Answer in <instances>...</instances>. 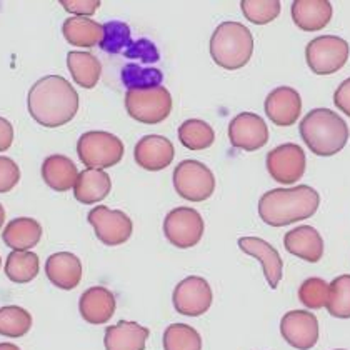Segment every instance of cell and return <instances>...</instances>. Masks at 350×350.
<instances>
[{"label":"cell","mask_w":350,"mask_h":350,"mask_svg":"<svg viewBox=\"0 0 350 350\" xmlns=\"http://www.w3.org/2000/svg\"><path fill=\"white\" fill-rule=\"evenodd\" d=\"M125 109L140 124H161L170 116L172 95L163 85L129 89L125 94Z\"/></svg>","instance_id":"cell-5"},{"label":"cell","mask_w":350,"mask_h":350,"mask_svg":"<svg viewBox=\"0 0 350 350\" xmlns=\"http://www.w3.org/2000/svg\"><path fill=\"white\" fill-rule=\"evenodd\" d=\"M116 295L102 285L87 288L79 300V310H81L82 319L92 325L107 323L116 314Z\"/></svg>","instance_id":"cell-19"},{"label":"cell","mask_w":350,"mask_h":350,"mask_svg":"<svg viewBox=\"0 0 350 350\" xmlns=\"http://www.w3.org/2000/svg\"><path fill=\"white\" fill-rule=\"evenodd\" d=\"M241 9L243 17L256 25L270 24L279 17L280 5L279 0H242Z\"/></svg>","instance_id":"cell-33"},{"label":"cell","mask_w":350,"mask_h":350,"mask_svg":"<svg viewBox=\"0 0 350 350\" xmlns=\"http://www.w3.org/2000/svg\"><path fill=\"white\" fill-rule=\"evenodd\" d=\"M62 33L70 45L92 49L104 40V25L87 17H68L62 25Z\"/></svg>","instance_id":"cell-26"},{"label":"cell","mask_w":350,"mask_h":350,"mask_svg":"<svg viewBox=\"0 0 350 350\" xmlns=\"http://www.w3.org/2000/svg\"><path fill=\"white\" fill-rule=\"evenodd\" d=\"M284 247L288 254L310 264H317L323 257L322 235L310 226H300L288 230L284 237Z\"/></svg>","instance_id":"cell-20"},{"label":"cell","mask_w":350,"mask_h":350,"mask_svg":"<svg viewBox=\"0 0 350 350\" xmlns=\"http://www.w3.org/2000/svg\"><path fill=\"white\" fill-rule=\"evenodd\" d=\"M27 109L30 117L42 127H62L77 113L79 94L67 79L47 75L30 87Z\"/></svg>","instance_id":"cell-1"},{"label":"cell","mask_w":350,"mask_h":350,"mask_svg":"<svg viewBox=\"0 0 350 350\" xmlns=\"http://www.w3.org/2000/svg\"><path fill=\"white\" fill-rule=\"evenodd\" d=\"M131 45V29H129L127 24L119 21H112L104 25V40H102L100 47L105 52L117 54V52H122L124 49L127 51Z\"/></svg>","instance_id":"cell-36"},{"label":"cell","mask_w":350,"mask_h":350,"mask_svg":"<svg viewBox=\"0 0 350 350\" xmlns=\"http://www.w3.org/2000/svg\"><path fill=\"white\" fill-rule=\"evenodd\" d=\"M3 222H5V208H3V205L0 204V229L3 227Z\"/></svg>","instance_id":"cell-43"},{"label":"cell","mask_w":350,"mask_h":350,"mask_svg":"<svg viewBox=\"0 0 350 350\" xmlns=\"http://www.w3.org/2000/svg\"><path fill=\"white\" fill-rule=\"evenodd\" d=\"M229 140L232 147L243 152H256L269 142V127L257 113L241 112L230 120Z\"/></svg>","instance_id":"cell-13"},{"label":"cell","mask_w":350,"mask_h":350,"mask_svg":"<svg viewBox=\"0 0 350 350\" xmlns=\"http://www.w3.org/2000/svg\"><path fill=\"white\" fill-rule=\"evenodd\" d=\"M32 329V315L24 307L7 306L0 309V336L18 338Z\"/></svg>","instance_id":"cell-31"},{"label":"cell","mask_w":350,"mask_h":350,"mask_svg":"<svg viewBox=\"0 0 350 350\" xmlns=\"http://www.w3.org/2000/svg\"><path fill=\"white\" fill-rule=\"evenodd\" d=\"M214 294L204 277L190 275L180 280L174 288L172 302L175 310L185 317H200L211 309Z\"/></svg>","instance_id":"cell-11"},{"label":"cell","mask_w":350,"mask_h":350,"mask_svg":"<svg viewBox=\"0 0 350 350\" xmlns=\"http://www.w3.org/2000/svg\"><path fill=\"white\" fill-rule=\"evenodd\" d=\"M124 142L117 135L104 131H90L81 135L77 155L89 169L104 170L117 165L124 157Z\"/></svg>","instance_id":"cell-6"},{"label":"cell","mask_w":350,"mask_h":350,"mask_svg":"<svg viewBox=\"0 0 350 350\" xmlns=\"http://www.w3.org/2000/svg\"><path fill=\"white\" fill-rule=\"evenodd\" d=\"M21 180V169L10 157L0 155V193L10 192Z\"/></svg>","instance_id":"cell-37"},{"label":"cell","mask_w":350,"mask_h":350,"mask_svg":"<svg viewBox=\"0 0 350 350\" xmlns=\"http://www.w3.org/2000/svg\"><path fill=\"white\" fill-rule=\"evenodd\" d=\"M112 180L105 170L85 169L79 174L74 185V196L81 204L92 205L102 202L110 193Z\"/></svg>","instance_id":"cell-25"},{"label":"cell","mask_w":350,"mask_h":350,"mask_svg":"<svg viewBox=\"0 0 350 350\" xmlns=\"http://www.w3.org/2000/svg\"><path fill=\"white\" fill-rule=\"evenodd\" d=\"M299 132L306 146L319 157L338 154L349 140V125L330 109H314L304 117Z\"/></svg>","instance_id":"cell-3"},{"label":"cell","mask_w":350,"mask_h":350,"mask_svg":"<svg viewBox=\"0 0 350 350\" xmlns=\"http://www.w3.org/2000/svg\"><path fill=\"white\" fill-rule=\"evenodd\" d=\"M0 350H21L15 344H10V342H3L0 344Z\"/></svg>","instance_id":"cell-42"},{"label":"cell","mask_w":350,"mask_h":350,"mask_svg":"<svg viewBox=\"0 0 350 350\" xmlns=\"http://www.w3.org/2000/svg\"><path fill=\"white\" fill-rule=\"evenodd\" d=\"M349 44L337 36L315 37L306 49L307 66L315 75H332L347 64Z\"/></svg>","instance_id":"cell-8"},{"label":"cell","mask_w":350,"mask_h":350,"mask_svg":"<svg viewBox=\"0 0 350 350\" xmlns=\"http://www.w3.org/2000/svg\"><path fill=\"white\" fill-rule=\"evenodd\" d=\"M150 330L137 322L120 321L105 329V350H144Z\"/></svg>","instance_id":"cell-21"},{"label":"cell","mask_w":350,"mask_h":350,"mask_svg":"<svg viewBox=\"0 0 350 350\" xmlns=\"http://www.w3.org/2000/svg\"><path fill=\"white\" fill-rule=\"evenodd\" d=\"M239 249L247 256L257 258L264 269L265 280L270 288L279 287L284 273V262L280 254L267 241L258 237H241L239 239Z\"/></svg>","instance_id":"cell-16"},{"label":"cell","mask_w":350,"mask_h":350,"mask_svg":"<svg viewBox=\"0 0 350 350\" xmlns=\"http://www.w3.org/2000/svg\"><path fill=\"white\" fill-rule=\"evenodd\" d=\"M175 148L174 144L167 137L162 135H146L137 142L134 150V159L137 165L148 172H159L167 169L174 161Z\"/></svg>","instance_id":"cell-17"},{"label":"cell","mask_w":350,"mask_h":350,"mask_svg":"<svg viewBox=\"0 0 350 350\" xmlns=\"http://www.w3.org/2000/svg\"><path fill=\"white\" fill-rule=\"evenodd\" d=\"M77 165L62 154L49 155L42 163V178L55 192H67L75 185L79 177Z\"/></svg>","instance_id":"cell-24"},{"label":"cell","mask_w":350,"mask_h":350,"mask_svg":"<svg viewBox=\"0 0 350 350\" xmlns=\"http://www.w3.org/2000/svg\"><path fill=\"white\" fill-rule=\"evenodd\" d=\"M321 196L310 185L272 189L258 200V215L270 227H285L310 219L317 212Z\"/></svg>","instance_id":"cell-2"},{"label":"cell","mask_w":350,"mask_h":350,"mask_svg":"<svg viewBox=\"0 0 350 350\" xmlns=\"http://www.w3.org/2000/svg\"><path fill=\"white\" fill-rule=\"evenodd\" d=\"M280 334L291 347L310 350L319 342V321L309 310H291L280 321Z\"/></svg>","instance_id":"cell-14"},{"label":"cell","mask_w":350,"mask_h":350,"mask_svg":"<svg viewBox=\"0 0 350 350\" xmlns=\"http://www.w3.org/2000/svg\"><path fill=\"white\" fill-rule=\"evenodd\" d=\"M337 350H345V349H337Z\"/></svg>","instance_id":"cell-45"},{"label":"cell","mask_w":350,"mask_h":350,"mask_svg":"<svg viewBox=\"0 0 350 350\" xmlns=\"http://www.w3.org/2000/svg\"><path fill=\"white\" fill-rule=\"evenodd\" d=\"M254 54V36L241 22H222L211 39V55L219 67L239 70Z\"/></svg>","instance_id":"cell-4"},{"label":"cell","mask_w":350,"mask_h":350,"mask_svg":"<svg viewBox=\"0 0 350 350\" xmlns=\"http://www.w3.org/2000/svg\"><path fill=\"white\" fill-rule=\"evenodd\" d=\"M306 152L297 144H282L267 154V170L270 177L282 185L295 184L306 172Z\"/></svg>","instance_id":"cell-12"},{"label":"cell","mask_w":350,"mask_h":350,"mask_svg":"<svg viewBox=\"0 0 350 350\" xmlns=\"http://www.w3.org/2000/svg\"><path fill=\"white\" fill-rule=\"evenodd\" d=\"M60 5L74 17H90L100 7L98 0H60Z\"/></svg>","instance_id":"cell-39"},{"label":"cell","mask_w":350,"mask_h":350,"mask_svg":"<svg viewBox=\"0 0 350 350\" xmlns=\"http://www.w3.org/2000/svg\"><path fill=\"white\" fill-rule=\"evenodd\" d=\"M174 187L182 199L204 202L215 190L214 172L199 161H182L174 170Z\"/></svg>","instance_id":"cell-7"},{"label":"cell","mask_w":350,"mask_h":350,"mask_svg":"<svg viewBox=\"0 0 350 350\" xmlns=\"http://www.w3.org/2000/svg\"><path fill=\"white\" fill-rule=\"evenodd\" d=\"M42 239V226L32 217L10 220L2 232V241L15 252H29Z\"/></svg>","instance_id":"cell-23"},{"label":"cell","mask_w":350,"mask_h":350,"mask_svg":"<svg viewBox=\"0 0 350 350\" xmlns=\"http://www.w3.org/2000/svg\"><path fill=\"white\" fill-rule=\"evenodd\" d=\"M325 309L332 317L350 319V275H338L329 284Z\"/></svg>","instance_id":"cell-32"},{"label":"cell","mask_w":350,"mask_h":350,"mask_svg":"<svg viewBox=\"0 0 350 350\" xmlns=\"http://www.w3.org/2000/svg\"><path fill=\"white\" fill-rule=\"evenodd\" d=\"M329 299V284L321 277H310L304 280L299 287V300L309 310H319L327 306Z\"/></svg>","instance_id":"cell-34"},{"label":"cell","mask_w":350,"mask_h":350,"mask_svg":"<svg viewBox=\"0 0 350 350\" xmlns=\"http://www.w3.org/2000/svg\"><path fill=\"white\" fill-rule=\"evenodd\" d=\"M334 104H336V107L340 112H344L345 116L350 117V77L345 79L337 87L336 94H334Z\"/></svg>","instance_id":"cell-40"},{"label":"cell","mask_w":350,"mask_h":350,"mask_svg":"<svg viewBox=\"0 0 350 350\" xmlns=\"http://www.w3.org/2000/svg\"><path fill=\"white\" fill-rule=\"evenodd\" d=\"M90 226L94 227L95 235L104 245L117 247L131 239L134 232L132 219L125 212L113 211L105 205H97L87 215Z\"/></svg>","instance_id":"cell-10"},{"label":"cell","mask_w":350,"mask_h":350,"mask_svg":"<svg viewBox=\"0 0 350 350\" xmlns=\"http://www.w3.org/2000/svg\"><path fill=\"white\" fill-rule=\"evenodd\" d=\"M332 14V3L327 0H295L292 3L294 24L304 32H317L327 27Z\"/></svg>","instance_id":"cell-22"},{"label":"cell","mask_w":350,"mask_h":350,"mask_svg":"<svg viewBox=\"0 0 350 350\" xmlns=\"http://www.w3.org/2000/svg\"><path fill=\"white\" fill-rule=\"evenodd\" d=\"M122 81L129 89H144V87L161 85L163 75L157 68H142L135 64H129L122 68Z\"/></svg>","instance_id":"cell-35"},{"label":"cell","mask_w":350,"mask_h":350,"mask_svg":"<svg viewBox=\"0 0 350 350\" xmlns=\"http://www.w3.org/2000/svg\"><path fill=\"white\" fill-rule=\"evenodd\" d=\"M163 350H202V337L187 323H172L162 337Z\"/></svg>","instance_id":"cell-30"},{"label":"cell","mask_w":350,"mask_h":350,"mask_svg":"<svg viewBox=\"0 0 350 350\" xmlns=\"http://www.w3.org/2000/svg\"><path fill=\"white\" fill-rule=\"evenodd\" d=\"M14 142V127L9 120L0 117V152L9 150Z\"/></svg>","instance_id":"cell-41"},{"label":"cell","mask_w":350,"mask_h":350,"mask_svg":"<svg viewBox=\"0 0 350 350\" xmlns=\"http://www.w3.org/2000/svg\"><path fill=\"white\" fill-rule=\"evenodd\" d=\"M178 140L189 150H205L214 144L215 132L207 122L189 119L178 127Z\"/></svg>","instance_id":"cell-29"},{"label":"cell","mask_w":350,"mask_h":350,"mask_svg":"<svg viewBox=\"0 0 350 350\" xmlns=\"http://www.w3.org/2000/svg\"><path fill=\"white\" fill-rule=\"evenodd\" d=\"M300 112H302V98L292 87H277L265 98V113L270 122L279 127L294 125L300 117Z\"/></svg>","instance_id":"cell-15"},{"label":"cell","mask_w":350,"mask_h":350,"mask_svg":"<svg viewBox=\"0 0 350 350\" xmlns=\"http://www.w3.org/2000/svg\"><path fill=\"white\" fill-rule=\"evenodd\" d=\"M205 224L192 207H177L163 219V235L177 249H190L202 241Z\"/></svg>","instance_id":"cell-9"},{"label":"cell","mask_w":350,"mask_h":350,"mask_svg":"<svg viewBox=\"0 0 350 350\" xmlns=\"http://www.w3.org/2000/svg\"><path fill=\"white\" fill-rule=\"evenodd\" d=\"M67 67L72 79L82 89H94L102 74V64L90 52L72 51L67 54Z\"/></svg>","instance_id":"cell-27"},{"label":"cell","mask_w":350,"mask_h":350,"mask_svg":"<svg viewBox=\"0 0 350 350\" xmlns=\"http://www.w3.org/2000/svg\"><path fill=\"white\" fill-rule=\"evenodd\" d=\"M45 275L57 288L74 291L83 275L81 258L72 252L52 254L45 262Z\"/></svg>","instance_id":"cell-18"},{"label":"cell","mask_w":350,"mask_h":350,"mask_svg":"<svg viewBox=\"0 0 350 350\" xmlns=\"http://www.w3.org/2000/svg\"><path fill=\"white\" fill-rule=\"evenodd\" d=\"M0 267H2V257H0Z\"/></svg>","instance_id":"cell-44"},{"label":"cell","mask_w":350,"mask_h":350,"mask_svg":"<svg viewBox=\"0 0 350 350\" xmlns=\"http://www.w3.org/2000/svg\"><path fill=\"white\" fill-rule=\"evenodd\" d=\"M125 55L137 57V59H142L144 62H157L159 60V51L155 49V45L147 39L132 42L131 47L125 51Z\"/></svg>","instance_id":"cell-38"},{"label":"cell","mask_w":350,"mask_h":350,"mask_svg":"<svg viewBox=\"0 0 350 350\" xmlns=\"http://www.w3.org/2000/svg\"><path fill=\"white\" fill-rule=\"evenodd\" d=\"M5 275L7 279L15 284H29L39 275L40 260L39 256L33 252H12L7 256L5 260Z\"/></svg>","instance_id":"cell-28"}]
</instances>
